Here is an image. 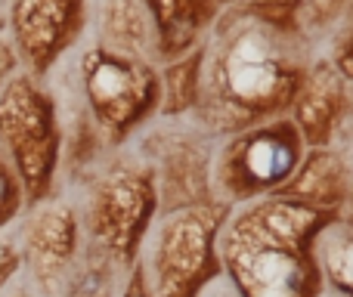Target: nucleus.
<instances>
[{
  "label": "nucleus",
  "instance_id": "nucleus-1",
  "mask_svg": "<svg viewBox=\"0 0 353 297\" xmlns=\"http://www.w3.org/2000/svg\"><path fill=\"white\" fill-rule=\"evenodd\" d=\"M307 0L223 6L201 41L195 115L211 134L232 136L285 118L310 62Z\"/></svg>",
  "mask_w": 353,
  "mask_h": 297
},
{
  "label": "nucleus",
  "instance_id": "nucleus-2",
  "mask_svg": "<svg viewBox=\"0 0 353 297\" xmlns=\"http://www.w3.org/2000/svg\"><path fill=\"white\" fill-rule=\"evenodd\" d=\"M332 220L279 195L232 207L217 238L223 279L236 297H319L325 285L313 242Z\"/></svg>",
  "mask_w": 353,
  "mask_h": 297
},
{
  "label": "nucleus",
  "instance_id": "nucleus-3",
  "mask_svg": "<svg viewBox=\"0 0 353 297\" xmlns=\"http://www.w3.org/2000/svg\"><path fill=\"white\" fill-rule=\"evenodd\" d=\"M232 207L201 201L165 211L149 229L140 254L152 297H201L223 276L217 238Z\"/></svg>",
  "mask_w": 353,
  "mask_h": 297
},
{
  "label": "nucleus",
  "instance_id": "nucleus-4",
  "mask_svg": "<svg viewBox=\"0 0 353 297\" xmlns=\"http://www.w3.org/2000/svg\"><path fill=\"white\" fill-rule=\"evenodd\" d=\"M304 140L285 118L254 124L226 136L211 164V195L230 207L276 195L304 158Z\"/></svg>",
  "mask_w": 353,
  "mask_h": 297
},
{
  "label": "nucleus",
  "instance_id": "nucleus-5",
  "mask_svg": "<svg viewBox=\"0 0 353 297\" xmlns=\"http://www.w3.org/2000/svg\"><path fill=\"white\" fill-rule=\"evenodd\" d=\"M161 211L155 174L140 164H124L99 180L87 201V238L130 269L143 254L155 214Z\"/></svg>",
  "mask_w": 353,
  "mask_h": 297
},
{
  "label": "nucleus",
  "instance_id": "nucleus-6",
  "mask_svg": "<svg viewBox=\"0 0 353 297\" xmlns=\"http://www.w3.org/2000/svg\"><path fill=\"white\" fill-rule=\"evenodd\" d=\"M84 96L112 143H124L159 112V68L134 56L90 47L81 59Z\"/></svg>",
  "mask_w": 353,
  "mask_h": 297
},
{
  "label": "nucleus",
  "instance_id": "nucleus-7",
  "mask_svg": "<svg viewBox=\"0 0 353 297\" xmlns=\"http://www.w3.org/2000/svg\"><path fill=\"white\" fill-rule=\"evenodd\" d=\"M0 143L10 152L22 189L41 201L53 186L59 161V127L53 99L28 78L12 81L0 96Z\"/></svg>",
  "mask_w": 353,
  "mask_h": 297
},
{
  "label": "nucleus",
  "instance_id": "nucleus-8",
  "mask_svg": "<svg viewBox=\"0 0 353 297\" xmlns=\"http://www.w3.org/2000/svg\"><path fill=\"white\" fill-rule=\"evenodd\" d=\"M84 25L87 0H16L12 6V34L37 74L78 41Z\"/></svg>",
  "mask_w": 353,
  "mask_h": 297
},
{
  "label": "nucleus",
  "instance_id": "nucleus-9",
  "mask_svg": "<svg viewBox=\"0 0 353 297\" xmlns=\"http://www.w3.org/2000/svg\"><path fill=\"white\" fill-rule=\"evenodd\" d=\"M347 112V81L332 68L329 59H316L307 68L288 109V121L298 127L307 149H325Z\"/></svg>",
  "mask_w": 353,
  "mask_h": 297
},
{
  "label": "nucleus",
  "instance_id": "nucleus-10",
  "mask_svg": "<svg viewBox=\"0 0 353 297\" xmlns=\"http://www.w3.org/2000/svg\"><path fill=\"white\" fill-rule=\"evenodd\" d=\"M279 198L344 217L353 198V170L338 149H307L292 180L279 189Z\"/></svg>",
  "mask_w": 353,
  "mask_h": 297
},
{
  "label": "nucleus",
  "instance_id": "nucleus-11",
  "mask_svg": "<svg viewBox=\"0 0 353 297\" xmlns=\"http://www.w3.org/2000/svg\"><path fill=\"white\" fill-rule=\"evenodd\" d=\"M25 251L37 285L53 294L81 251V229L72 207H47L37 214L28 226Z\"/></svg>",
  "mask_w": 353,
  "mask_h": 297
},
{
  "label": "nucleus",
  "instance_id": "nucleus-12",
  "mask_svg": "<svg viewBox=\"0 0 353 297\" xmlns=\"http://www.w3.org/2000/svg\"><path fill=\"white\" fill-rule=\"evenodd\" d=\"M155 31V59L171 62L201 47L220 16L217 0H143Z\"/></svg>",
  "mask_w": 353,
  "mask_h": 297
},
{
  "label": "nucleus",
  "instance_id": "nucleus-13",
  "mask_svg": "<svg viewBox=\"0 0 353 297\" xmlns=\"http://www.w3.org/2000/svg\"><path fill=\"white\" fill-rule=\"evenodd\" d=\"M99 47L121 56L152 62L155 59V31L143 0H103L99 10Z\"/></svg>",
  "mask_w": 353,
  "mask_h": 297
},
{
  "label": "nucleus",
  "instance_id": "nucleus-14",
  "mask_svg": "<svg viewBox=\"0 0 353 297\" xmlns=\"http://www.w3.org/2000/svg\"><path fill=\"white\" fill-rule=\"evenodd\" d=\"M128 273L115 257L99 251L97 245H87L78 251L74 263L59 282V297H118L128 282Z\"/></svg>",
  "mask_w": 353,
  "mask_h": 297
},
{
  "label": "nucleus",
  "instance_id": "nucleus-15",
  "mask_svg": "<svg viewBox=\"0 0 353 297\" xmlns=\"http://www.w3.org/2000/svg\"><path fill=\"white\" fill-rule=\"evenodd\" d=\"M323 285L335 294L353 297V226L344 217L332 220L319 229L313 242Z\"/></svg>",
  "mask_w": 353,
  "mask_h": 297
},
{
  "label": "nucleus",
  "instance_id": "nucleus-16",
  "mask_svg": "<svg viewBox=\"0 0 353 297\" xmlns=\"http://www.w3.org/2000/svg\"><path fill=\"white\" fill-rule=\"evenodd\" d=\"M201 90V47L171 59L159 72V112L168 118L195 112Z\"/></svg>",
  "mask_w": 353,
  "mask_h": 297
},
{
  "label": "nucleus",
  "instance_id": "nucleus-17",
  "mask_svg": "<svg viewBox=\"0 0 353 297\" xmlns=\"http://www.w3.org/2000/svg\"><path fill=\"white\" fill-rule=\"evenodd\" d=\"M19 205H22V186H19L16 174L0 161V226L16 217Z\"/></svg>",
  "mask_w": 353,
  "mask_h": 297
},
{
  "label": "nucleus",
  "instance_id": "nucleus-18",
  "mask_svg": "<svg viewBox=\"0 0 353 297\" xmlns=\"http://www.w3.org/2000/svg\"><path fill=\"white\" fill-rule=\"evenodd\" d=\"M329 62H332V68H335V72L347 81V87H353V12H350V25L344 28L341 41L335 43Z\"/></svg>",
  "mask_w": 353,
  "mask_h": 297
},
{
  "label": "nucleus",
  "instance_id": "nucleus-19",
  "mask_svg": "<svg viewBox=\"0 0 353 297\" xmlns=\"http://www.w3.org/2000/svg\"><path fill=\"white\" fill-rule=\"evenodd\" d=\"M118 297H152V291H149V282H146V273H143V263L137 260L134 267H130L128 273V282H124L121 294Z\"/></svg>",
  "mask_w": 353,
  "mask_h": 297
},
{
  "label": "nucleus",
  "instance_id": "nucleus-20",
  "mask_svg": "<svg viewBox=\"0 0 353 297\" xmlns=\"http://www.w3.org/2000/svg\"><path fill=\"white\" fill-rule=\"evenodd\" d=\"M16 267H19V257H16V251H12L10 245H3V242H0V288L6 285V279H10L12 273H16Z\"/></svg>",
  "mask_w": 353,
  "mask_h": 297
},
{
  "label": "nucleus",
  "instance_id": "nucleus-21",
  "mask_svg": "<svg viewBox=\"0 0 353 297\" xmlns=\"http://www.w3.org/2000/svg\"><path fill=\"white\" fill-rule=\"evenodd\" d=\"M201 297H236V291H232V288H230V282H226L223 276H220V279L214 282V285L208 288V291L201 294Z\"/></svg>",
  "mask_w": 353,
  "mask_h": 297
},
{
  "label": "nucleus",
  "instance_id": "nucleus-22",
  "mask_svg": "<svg viewBox=\"0 0 353 297\" xmlns=\"http://www.w3.org/2000/svg\"><path fill=\"white\" fill-rule=\"evenodd\" d=\"M220 3V10H223V6H236V3H263V0H217Z\"/></svg>",
  "mask_w": 353,
  "mask_h": 297
},
{
  "label": "nucleus",
  "instance_id": "nucleus-23",
  "mask_svg": "<svg viewBox=\"0 0 353 297\" xmlns=\"http://www.w3.org/2000/svg\"><path fill=\"white\" fill-rule=\"evenodd\" d=\"M344 220L353 226V198H350V207H347V214H344Z\"/></svg>",
  "mask_w": 353,
  "mask_h": 297
},
{
  "label": "nucleus",
  "instance_id": "nucleus-24",
  "mask_svg": "<svg viewBox=\"0 0 353 297\" xmlns=\"http://www.w3.org/2000/svg\"><path fill=\"white\" fill-rule=\"evenodd\" d=\"M319 297H344V294H335V291H329V288H323V294Z\"/></svg>",
  "mask_w": 353,
  "mask_h": 297
},
{
  "label": "nucleus",
  "instance_id": "nucleus-25",
  "mask_svg": "<svg viewBox=\"0 0 353 297\" xmlns=\"http://www.w3.org/2000/svg\"><path fill=\"white\" fill-rule=\"evenodd\" d=\"M12 297H31V294H25V291H16V294H12Z\"/></svg>",
  "mask_w": 353,
  "mask_h": 297
}]
</instances>
